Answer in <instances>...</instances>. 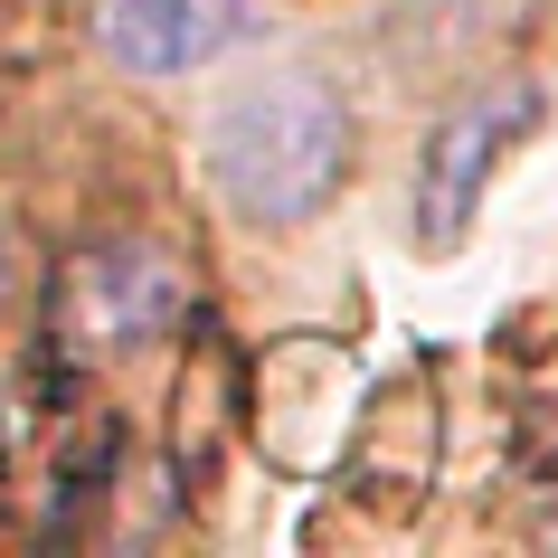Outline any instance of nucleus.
I'll return each mask as SVG.
<instances>
[{
    "label": "nucleus",
    "mask_w": 558,
    "mask_h": 558,
    "mask_svg": "<svg viewBox=\"0 0 558 558\" xmlns=\"http://www.w3.org/2000/svg\"><path fill=\"white\" fill-rule=\"evenodd\" d=\"M246 29H256L246 0H105L95 10V48L123 76H151V86L218 66L228 48H246Z\"/></svg>",
    "instance_id": "obj_5"
},
{
    "label": "nucleus",
    "mask_w": 558,
    "mask_h": 558,
    "mask_svg": "<svg viewBox=\"0 0 558 558\" xmlns=\"http://www.w3.org/2000/svg\"><path fill=\"white\" fill-rule=\"evenodd\" d=\"M539 123V86H501V95H473V105H445L426 151H416V246L426 256H454L483 208V180L511 143Z\"/></svg>",
    "instance_id": "obj_4"
},
{
    "label": "nucleus",
    "mask_w": 558,
    "mask_h": 558,
    "mask_svg": "<svg viewBox=\"0 0 558 558\" xmlns=\"http://www.w3.org/2000/svg\"><path fill=\"white\" fill-rule=\"evenodd\" d=\"M190 303H199V275H190L180 246H161V236H95L48 284V360L86 369V360L151 351L161 331L190 323Z\"/></svg>",
    "instance_id": "obj_2"
},
{
    "label": "nucleus",
    "mask_w": 558,
    "mask_h": 558,
    "mask_svg": "<svg viewBox=\"0 0 558 558\" xmlns=\"http://www.w3.org/2000/svg\"><path fill=\"white\" fill-rule=\"evenodd\" d=\"M351 105L323 86V76H256V86H236L199 133V171L208 190L228 199V218L246 228H303V218H323L341 199V180H351Z\"/></svg>",
    "instance_id": "obj_1"
},
{
    "label": "nucleus",
    "mask_w": 558,
    "mask_h": 558,
    "mask_svg": "<svg viewBox=\"0 0 558 558\" xmlns=\"http://www.w3.org/2000/svg\"><path fill=\"white\" fill-rule=\"evenodd\" d=\"M351 360L323 331H294V341H265V360L246 369V436L265 445V464L313 483L323 464H341V436H351Z\"/></svg>",
    "instance_id": "obj_3"
},
{
    "label": "nucleus",
    "mask_w": 558,
    "mask_h": 558,
    "mask_svg": "<svg viewBox=\"0 0 558 558\" xmlns=\"http://www.w3.org/2000/svg\"><path fill=\"white\" fill-rule=\"evenodd\" d=\"M436 445H445L436 379H426V369H398L388 388H369V408H351V436H341V473H351L360 493L416 501L426 483H436Z\"/></svg>",
    "instance_id": "obj_6"
},
{
    "label": "nucleus",
    "mask_w": 558,
    "mask_h": 558,
    "mask_svg": "<svg viewBox=\"0 0 558 558\" xmlns=\"http://www.w3.org/2000/svg\"><path fill=\"white\" fill-rule=\"evenodd\" d=\"M511 408H521V454H549V445H558V341L521 369Z\"/></svg>",
    "instance_id": "obj_7"
}]
</instances>
